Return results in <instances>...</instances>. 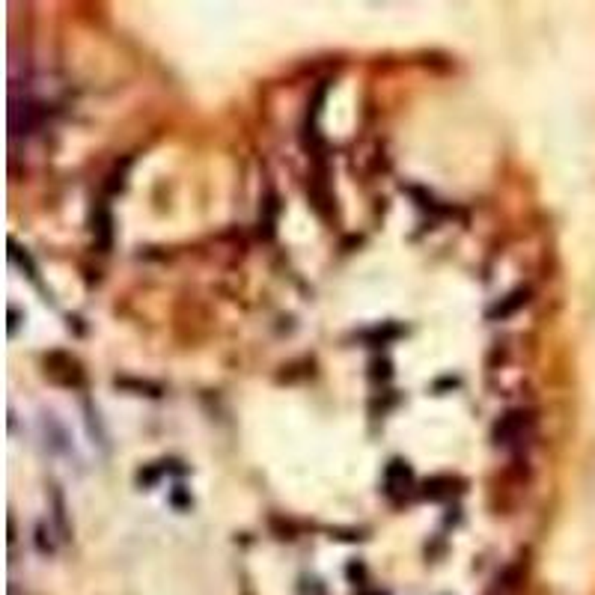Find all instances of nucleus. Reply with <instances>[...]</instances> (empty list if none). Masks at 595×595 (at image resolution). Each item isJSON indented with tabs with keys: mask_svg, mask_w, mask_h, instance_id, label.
I'll return each mask as SVG.
<instances>
[{
	"mask_svg": "<svg viewBox=\"0 0 595 595\" xmlns=\"http://www.w3.org/2000/svg\"><path fill=\"white\" fill-rule=\"evenodd\" d=\"M530 435H533V414H527V411H509V414H503L497 426H495V444L497 447H518L521 440H527Z\"/></svg>",
	"mask_w": 595,
	"mask_h": 595,
	"instance_id": "1",
	"label": "nucleus"
},
{
	"mask_svg": "<svg viewBox=\"0 0 595 595\" xmlns=\"http://www.w3.org/2000/svg\"><path fill=\"white\" fill-rule=\"evenodd\" d=\"M411 483V467L408 464H402V462H393L387 467V473H384V485L387 491H399Z\"/></svg>",
	"mask_w": 595,
	"mask_h": 595,
	"instance_id": "2",
	"label": "nucleus"
},
{
	"mask_svg": "<svg viewBox=\"0 0 595 595\" xmlns=\"http://www.w3.org/2000/svg\"><path fill=\"white\" fill-rule=\"evenodd\" d=\"M527 295H530L527 289H518V292H512V295H509V301H503V303H497V307L491 310V319H497V315L503 319V315L515 313L518 307H524V303H527Z\"/></svg>",
	"mask_w": 595,
	"mask_h": 595,
	"instance_id": "3",
	"label": "nucleus"
},
{
	"mask_svg": "<svg viewBox=\"0 0 595 595\" xmlns=\"http://www.w3.org/2000/svg\"><path fill=\"white\" fill-rule=\"evenodd\" d=\"M375 595H378V592H375Z\"/></svg>",
	"mask_w": 595,
	"mask_h": 595,
	"instance_id": "4",
	"label": "nucleus"
}]
</instances>
